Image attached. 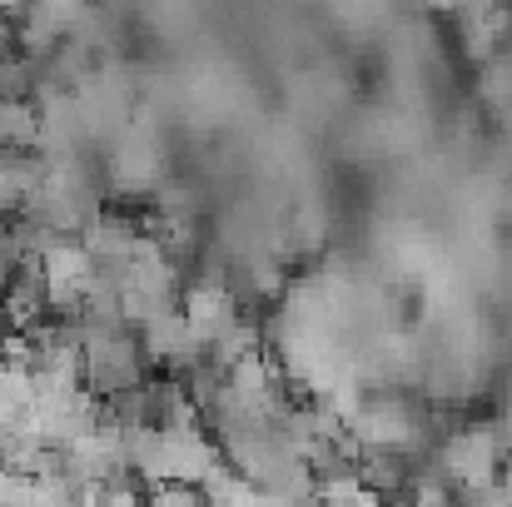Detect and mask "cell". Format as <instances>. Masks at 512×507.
<instances>
[{
    "label": "cell",
    "instance_id": "obj_1",
    "mask_svg": "<svg viewBox=\"0 0 512 507\" xmlns=\"http://www.w3.org/2000/svg\"><path fill=\"white\" fill-rule=\"evenodd\" d=\"M65 507H80V503H65Z\"/></svg>",
    "mask_w": 512,
    "mask_h": 507
}]
</instances>
